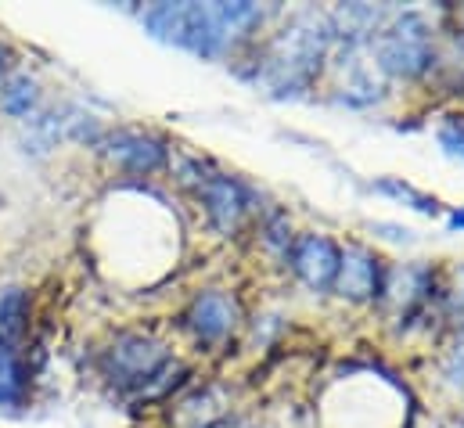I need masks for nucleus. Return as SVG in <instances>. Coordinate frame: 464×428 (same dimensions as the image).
Wrapping results in <instances>:
<instances>
[{"label":"nucleus","mask_w":464,"mask_h":428,"mask_svg":"<svg viewBox=\"0 0 464 428\" xmlns=\"http://www.w3.org/2000/svg\"><path fill=\"white\" fill-rule=\"evenodd\" d=\"M263 11L256 4H155L140 11V22L155 40L184 47L198 58H220L234 40H241Z\"/></svg>","instance_id":"nucleus-1"},{"label":"nucleus","mask_w":464,"mask_h":428,"mask_svg":"<svg viewBox=\"0 0 464 428\" xmlns=\"http://www.w3.org/2000/svg\"><path fill=\"white\" fill-rule=\"evenodd\" d=\"M234 321H237V306L231 296L224 292H202L191 310H188V327L202 338V342H220L231 335Z\"/></svg>","instance_id":"nucleus-8"},{"label":"nucleus","mask_w":464,"mask_h":428,"mask_svg":"<svg viewBox=\"0 0 464 428\" xmlns=\"http://www.w3.org/2000/svg\"><path fill=\"white\" fill-rule=\"evenodd\" d=\"M440 144L447 148V155L464 159V122H447V126L440 130Z\"/></svg>","instance_id":"nucleus-16"},{"label":"nucleus","mask_w":464,"mask_h":428,"mask_svg":"<svg viewBox=\"0 0 464 428\" xmlns=\"http://www.w3.org/2000/svg\"><path fill=\"white\" fill-rule=\"evenodd\" d=\"M374 58L389 76L418 80L432 65V29L421 15L407 11L389 22L374 40Z\"/></svg>","instance_id":"nucleus-4"},{"label":"nucleus","mask_w":464,"mask_h":428,"mask_svg":"<svg viewBox=\"0 0 464 428\" xmlns=\"http://www.w3.org/2000/svg\"><path fill=\"white\" fill-rule=\"evenodd\" d=\"M198 195H202V202H206V213L209 219L224 230V234H231L234 227L241 223V216H245V191L234 184L231 177H206L202 184H198Z\"/></svg>","instance_id":"nucleus-9"},{"label":"nucleus","mask_w":464,"mask_h":428,"mask_svg":"<svg viewBox=\"0 0 464 428\" xmlns=\"http://www.w3.org/2000/svg\"><path fill=\"white\" fill-rule=\"evenodd\" d=\"M447 378L464 389V342L450 353V360H447Z\"/></svg>","instance_id":"nucleus-17"},{"label":"nucleus","mask_w":464,"mask_h":428,"mask_svg":"<svg viewBox=\"0 0 464 428\" xmlns=\"http://www.w3.org/2000/svg\"><path fill=\"white\" fill-rule=\"evenodd\" d=\"M29 327V296L22 288H4L0 292V342L18 345Z\"/></svg>","instance_id":"nucleus-14"},{"label":"nucleus","mask_w":464,"mask_h":428,"mask_svg":"<svg viewBox=\"0 0 464 428\" xmlns=\"http://www.w3.org/2000/svg\"><path fill=\"white\" fill-rule=\"evenodd\" d=\"M382 292H389V303L407 317L432 292V274L425 267H400V270L389 274V285Z\"/></svg>","instance_id":"nucleus-11"},{"label":"nucleus","mask_w":464,"mask_h":428,"mask_svg":"<svg viewBox=\"0 0 464 428\" xmlns=\"http://www.w3.org/2000/svg\"><path fill=\"white\" fill-rule=\"evenodd\" d=\"M332 40V18L324 15H299L292 25H285L263 58V83L270 87V94L288 98L306 91L321 73Z\"/></svg>","instance_id":"nucleus-2"},{"label":"nucleus","mask_w":464,"mask_h":428,"mask_svg":"<svg viewBox=\"0 0 464 428\" xmlns=\"http://www.w3.org/2000/svg\"><path fill=\"white\" fill-rule=\"evenodd\" d=\"M447 227H450V230H464V209H458V213L450 216V219H447Z\"/></svg>","instance_id":"nucleus-19"},{"label":"nucleus","mask_w":464,"mask_h":428,"mask_svg":"<svg viewBox=\"0 0 464 428\" xmlns=\"http://www.w3.org/2000/svg\"><path fill=\"white\" fill-rule=\"evenodd\" d=\"M7 69H11V51H7V44H4V40H0V87H4V80H7V76H11V73H7Z\"/></svg>","instance_id":"nucleus-18"},{"label":"nucleus","mask_w":464,"mask_h":428,"mask_svg":"<svg viewBox=\"0 0 464 428\" xmlns=\"http://www.w3.org/2000/svg\"><path fill=\"white\" fill-rule=\"evenodd\" d=\"M339 259H343V252H339L328 238H321V234H306V238H299L295 248H292V267H295V274H299L314 292L335 288Z\"/></svg>","instance_id":"nucleus-6"},{"label":"nucleus","mask_w":464,"mask_h":428,"mask_svg":"<svg viewBox=\"0 0 464 428\" xmlns=\"http://www.w3.org/2000/svg\"><path fill=\"white\" fill-rule=\"evenodd\" d=\"M29 396V364L18 345L0 342V407H18Z\"/></svg>","instance_id":"nucleus-12"},{"label":"nucleus","mask_w":464,"mask_h":428,"mask_svg":"<svg viewBox=\"0 0 464 428\" xmlns=\"http://www.w3.org/2000/svg\"><path fill=\"white\" fill-rule=\"evenodd\" d=\"M0 108L11 119H33L36 108H40V87H36V80H29L25 73L7 76L4 87H0Z\"/></svg>","instance_id":"nucleus-13"},{"label":"nucleus","mask_w":464,"mask_h":428,"mask_svg":"<svg viewBox=\"0 0 464 428\" xmlns=\"http://www.w3.org/2000/svg\"><path fill=\"white\" fill-rule=\"evenodd\" d=\"M335 292L349 303H367L382 292L378 281V263L371 252L363 248H346L339 259V274H335Z\"/></svg>","instance_id":"nucleus-7"},{"label":"nucleus","mask_w":464,"mask_h":428,"mask_svg":"<svg viewBox=\"0 0 464 428\" xmlns=\"http://www.w3.org/2000/svg\"><path fill=\"white\" fill-rule=\"evenodd\" d=\"M447 317H450V324L464 335V267L454 274V288H450V296H447Z\"/></svg>","instance_id":"nucleus-15"},{"label":"nucleus","mask_w":464,"mask_h":428,"mask_svg":"<svg viewBox=\"0 0 464 428\" xmlns=\"http://www.w3.org/2000/svg\"><path fill=\"white\" fill-rule=\"evenodd\" d=\"M102 371L105 378L133 396H159L169 385V374L180 371L166 345L144 331H122L109 342V349L102 353Z\"/></svg>","instance_id":"nucleus-3"},{"label":"nucleus","mask_w":464,"mask_h":428,"mask_svg":"<svg viewBox=\"0 0 464 428\" xmlns=\"http://www.w3.org/2000/svg\"><path fill=\"white\" fill-rule=\"evenodd\" d=\"M231 414L227 396L220 389H198L191 396H184L173 411V425L177 428H217Z\"/></svg>","instance_id":"nucleus-10"},{"label":"nucleus","mask_w":464,"mask_h":428,"mask_svg":"<svg viewBox=\"0 0 464 428\" xmlns=\"http://www.w3.org/2000/svg\"><path fill=\"white\" fill-rule=\"evenodd\" d=\"M98 148L105 151V159L119 166V170H126V173H159L162 166H166V159H169V151H166V144L155 137V133H144V130H109V133H102V141H98Z\"/></svg>","instance_id":"nucleus-5"}]
</instances>
